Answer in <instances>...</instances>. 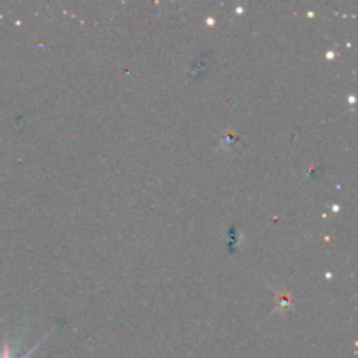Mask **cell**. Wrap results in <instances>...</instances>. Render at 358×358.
I'll list each match as a JSON object with an SVG mask.
<instances>
[{
	"instance_id": "1",
	"label": "cell",
	"mask_w": 358,
	"mask_h": 358,
	"mask_svg": "<svg viewBox=\"0 0 358 358\" xmlns=\"http://www.w3.org/2000/svg\"><path fill=\"white\" fill-rule=\"evenodd\" d=\"M42 341H44V339H42ZM41 341V343H42ZM41 343H37V345L34 346V348L30 350V352L28 353H24L23 357H20V358H30L31 355H34V352L35 350L38 348V346H41ZM0 358H13V353H10V348H9V343H6V345H3V348H2V353H0Z\"/></svg>"
}]
</instances>
